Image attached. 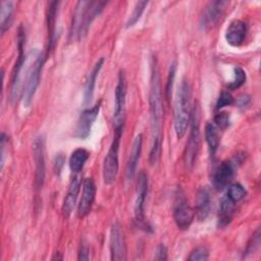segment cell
Listing matches in <instances>:
<instances>
[{"instance_id":"6da1fadb","label":"cell","mask_w":261,"mask_h":261,"mask_svg":"<svg viewBox=\"0 0 261 261\" xmlns=\"http://www.w3.org/2000/svg\"><path fill=\"white\" fill-rule=\"evenodd\" d=\"M149 111L151 126V149L149 155L150 163L156 164L160 157L163 126V104L161 94V83L157 59L152 58L150 90H149Z\"/></svg>"},{"instance_id":"7a4b0ae2","label":"cell","mask_w":261,"mask_h":261,"mask_svg":"<svg viewBox=\"0 0 261 261\" xmlns=\"http://www.w3.org/2000/svg\"><path fill=\"white\" fill-rule=\"evenodd\" d=\"M44 62V54L37 49L31 50L27 54L25 62L19 76V89L24 107H29L34 99L40 83Z\"/></svg>"},{"instance_id":"3957f363","label":"cell","mask_w":261,"mask_h":261,"mask_svg":"<svg viewBox=\"0 0 261 261\" xmlns=\"http://www.w3.org/2000/svg\"><path fill=\"white\" fill-rule=\"evenodd\" d=\"M106 2L103 1H79L73 12L69 40L79 41L83 39L91 27L93 20L102 12Z\"/></svg>"},{"instance_id":"277c9868","label":"cell","mask_w":261,"mask_h":261,"mask_svg":"<svg viewBox=\"0 0 261 261\" xmlns=\"http://www.w3.org/2000/svg\"><path fill=\"white\" fill-rule=\"evenodd\" d=\"M191 87L182 80L177 87L174 101V132L178 139L182 138L190 124L191 118Z\"/></svg>"},{"instance_id":"5b68a950","label":"cell","mask_w":261,"mask_h":261,"mask_svg":"<svg viewBox=\"0 0 261 261\" xmlns=\"http://www.w3.org/2000/svg\"><path fill=\"white\" fill-rule=\"evenodd\" d=\"M189 126L190 135L185 148L184 161L188 168H193L200 149V105L198 102H195L191 110Z\"/></svg>"},{"instance_id":"8992f818","label":"cell","mask_w":261,"mask_h":261,"mask_svg":"<svg viewBox=\"0 0 261 261\" xmlns=\"http://www.w3.org/2000/svg\"><path fill=\"white\" fill-rule=\"evenodd\" d=\"M123 129H114V137L103 161V179L105 185H112L118 173V150Z\"/></svg>"},{"instance_id":"52a82bcc","label":"cell","mask_w":261,"mask_h":261,"mask_svg":"<svg viewBox=\"0 0 261 261\" xmlns=\"http://www.w3.org/2000/svg\"><path fill=\"white\" fill-rule=\"evenodd\" d=\"M195 212L191 208L185 192L177 188L173 200V219L179 229H187L194 220Z\"/></svg>"},{"instance_id":"ba28073f","label":"cell","mask_w":261,"mask_h":261,"mask_svg":"<svg viewBox=\"0 0 261 261\" xmlns=\"http://www.w3.org/2000/svg\"><path fill=\"white\" fill-rule=\"evenodd\" d=\"M125 97H126V76L124 70H119L117 85L115 88V102L113 113L114 129H123L125 120Z\"/></svg>"},{"instance_id":"9c48e42d","label":"cell","mask_w":261,"mask_h":261,"mask_svg":"<svg viewBox=\"0 0 261 261\" xmlns=\"http://www.w3.org/2000/svg\"><path fill=\"white\" fill-rule=\"evenodd\" d=\"M33 154L35 161V189L42 190L45 181L46 163H45V139L39 136L33 143Z\"/></svg>"},{"instance_id":"30bf717a","label":"cell","mask_w":261,"mask_h":261,"mask_svg":"<svg viewBox=\"0 0 261 261\" xmlns=\"http://www.w3.org/2000/svg\"><path fill=\"white\" fill-rule=\"evenodd\" d=\"M148 176L144 171H141L138 176L137 182V197L135 202V217L137 222L145 230L150 229L148 223L145 219V202L148 194Z\"/></svg>"},{"instance_id":"8fae6325","label":"cell","mask_w":261,"mask_h":261,"mask_svg":"<svg viewBox=\"0 0 261 261\" xmlns=\"http://www.w3.org/2000/svg\"><path fill=\"white\" fill-rule=\"evenodd\" d=\"M110 259L113 261H123L126 259V244L121 225L114 222L110 228L109 238Z\"/></svg>"},{"instance_id":"7c38bea8","label":"cell","mask_w":261,"mask_h":261,"mask_svg":"<svg viewBox=\"0 0 261 261\" xmlns=\"http://www.w3.org/2000/svg\"><path fill=\"white\" fill-rule=\"evenodd\" d=\"M228 1L217 0L209 2L202 11L200 17V28L202 31H208L211 29L217 20L221 17V14L226 5H228Z\"/></svg>"},{"instance_id":"4fadbf2b","label":"cell","mask_w":261,"mask_h":261,"mask_svg":"<svg viewBox=\"0 0 261 261\" xmlns=\"http://www.w3.org/2000/svg\"><path fill=\"white\" fill-rule=\"evenodd\" d=\"M100 106H101V103L98 102L93 107L87 108L81 113L76 123V128H75V136L77 138L84 140L89 137L92 129V125L94 124V121L98 117Z\"/></svg>"},{"instance_id":"5bb4252c","label":"cell","mask_w":261,"mask_h":261,"mask_svg":"<svg viewBox=\"0 0 261 261\" xmlns=\"http://www.w3.org/2000/svg\"><path fill=\"white\" fill-rule=\"evenodd\" d=\"M82 187V197L77 206V216L80 218H84L90 213L96 196V185L92 177H86Z\"/></svg>"},{"instance_id":"9a60e30c","label":"cell","mask_w":261,"mask_h":261,"mask_svg":"<svg viewBox=\"0 0 261 261\" xmlns=\"http://www.w3.org/2000/svg\"><path fill=\"white\" fill-rule=\"evenodd\" d=\"M234 174V164L225 160L222 161L217 167L214 169L212 174V185L217 191H222L225 189L229 182L231 181Z\"/></svg>"},{"instance_id":"2e32d148","label":"cell","mask_w":261,"mask_h":261,"mask_svg":"<svg viewBox=\"0 0 261 261\" xmlns=\"http://www.w3.org/2000/svg\"><path fill=\"white\" fill-rule=\"evenodd\" d=\"M247 24L241 19L232 20L225 31V40L232 47H239L245 41Z\"/></svg>"},{"instance_id":"e0dca14e","label":"cell","mask_w":261,"mask_h":261,"mask_svg":"<svg viewBox=\"0 0 261 261\" xmlns=\"http://www.w3.org/2000/svg\"><path fill=\"white\" fill-rule=\"evenodd\" d=\"M81 186H82V182H81L80 176L74 175L69 182L67 193L65 195V198H64L63 204H62V214L66 218L70 216V214L73 210V207L76 203V199H77V196L80 193Z\"/></svg>"},{"instance_id":"ac0fdd59","label":"cell","mask_w":261,"mask_h":261,"mask_svg":"<svg viewBox=\"0 0 261 261\" xmlns=\"http://www.w3.org/2000/svg\"><path fill=\"white\" fill-rule=\"evenodd\" d=\"M142 145H143V136L142 134H139L136 136L134 142H133V146H132V150L126 162V169H125V175H126V179L127 180H132L136 174V170H137V166H138V162L142 153Z\"/></svg>"},{"instance_id":"d6986e66","label":"cell","mask_w":261,"mask_h":261,"mask_svg":"<svg viewBox=\"0 0 261 261\" xmlns=\"http://www.w3.org/2000/svg\"><path fill=\"white\" fill-rule=\"evenodd\" d=\"M211 208V198L210 193L208 189L201 188L197 192L196 196V204H195V214L198 220L203 221L205 220L209 213Z\"/></svg>"},{"instance_id":"ffe728a7","label":"cell","mask_w":261,"mask_h":261,"mask_svg":"<svg viewBox=\"0 0 261 261\" xmlns=\"http://www.w3.org/2000/svg\"><path fill=\"white\" fill-rule=\"evenodd\" d=\"M104 64V58L101 57L93 66L92 70L90 71L86 85H85V90H84V102L85 104H89L92 101L94 91H95V86H96V80L97 76Z\"/></svg>"},{"instance_id":"44dd1931","label":"cell","mask_w":261,"mask_h":261,"mask_svg":"<svg viewBox=\"0 0 261 261\" xmlns=\"http://www.w3.org/2000/svg\"><path fill=\"white\" fill-rule=\"evenodd\" d=\"M234 207L236 203L230 201L226 196L221 199L218 209V225L220 227H224L230 223L234 213Z\"/></svg>"},{"instance_id":"7402d4cb","label":"cell","mask_w":261,"mask_h":261,"mask_svg":"<svg viewBox=\"0 0 261 261\" xmlns=\"http://www.w3.org/2000/svg\"><path fill=\"white\" fill-rule=\"evenodd\" d=\"M59 2L52 1L48 5L47 9V23H48V42L49 49H52L55 40V23H56V15L58 12Z\"/></svg>"},{"instance_id":"603a6c76","label":"cell","mask_w":261,"mask_h":261,"mask_svg":"<svg viewBox=\"0 0 261 261\" xmlns=\"http://www.w3.org/2000/svg\"><path fill=\"white\" fill-rule=\"evenodd\" d=\"M89 152L84 148L75 149L69 157V168L73 173H79L89 159Z\"/></svg>"},{"instance_id":"cb8c5ba5","label":"cell","mask_w":261,"mask_h":261,"mask_svg":"<svg viewBox=\"0 0 261 261\" xmlns=\"http://www.w3.org/2000/svg\"><path fill=\"white\" fill-rule=\"evenodd\" d=\"M0 7V30L3 35L11 24L14 4L12 1H2Z\"/></svg>"},{"instance_id":"d4e9b609","label":"cell","mask_w":261,"mask_h":261,"mask_svg":"<svg viewBox=\"0 0 261 261\" xmlns=\"http://www.w3.org/2000/svg\"><path fill=\"white\" fill-rule=\"evenodd\" d=\"M205 139L208 144L211 155H214L219 147L220 135L219 128L214 123H208L205 127Z\"/></svg>"},{"instance_id":"484cf974","label":"cell","mask_w":261,"mask_h":261,"mask_svg":"<svg viewBox=\"0 0 261 261\" xmlns=\"http://www.w3.org/2000/svg\"><path fill=\"white\" fill-rule=\"evenodd\" d=\"M246 194L247 193H246L245 188L242 185H240L238 182H234V184H231L227 187V191H226L225 196L230 201H232L233 203H238L246 197Z\"/></svg>"},{"instance_id":"4316f807","label":"cell","mask_w":261,"mask_h":261,"mask_svg":"<svg viewBox=\"0 0 261 261\" xmlns=\"http://www.w3.org/2000/svg\"><path fill=\"white\" fill-rule=\"evenodd\" d=\"M148 1H139L136 3L135 7H134V10L133 12L130 13L127 21H126V28H130L133 25H135L138 20L141 18L146 6L148 5Z\"/></svg>"},{"instance_id":"83f0119b","label":"cell","mask_w":261,"mask_h":261,"mask_svg":"<svg viewBox=\"0 0 261 261\" xmlns=\"http://www.w3.org/2000/svg\"><path fill=\"white\" fill-rule=\"evenodd\" d=\"M246 82V72L244 69L240 66H237L233 68V80L228 85V89L236 90L240 87H242Z\"/></svg>"},{"instance_id":"f1b7e54d","label":"cell","mask_w":261,"mask_h":261,"mask_svg":"<svg viewBox=\"0 0 261 261\" xmlns=\"http://www.w3.org/2000/svg\"><path fill=\"white\" fill-rule=\"evenodd\" d=\"M209 258V252L206 247H197L194 249L190 256L188 257V260L190 261H206Z\"/></svg>"},{"instance_id":"f546056e","label":"cell","mask_w":261,"mask_h":261,"mask_svg":"<svg viewBox=\"0 0 261 261\" xmlns=\"http://www.w3.org/2000/svg\"><path fill=\"white\" fill-rule=\"evenodd\" d=\"M175 70H176V62L173 61L169 67L167 83H166V87H165V97L167 100H169V98H170V93H171V89H172V85H173V81H174V76H175Z\"/></svg>"},{"instance_id":"4dcf8cb0","label":"cell","mask_w":261,"mask_h":261,"mask_svg":"<svg viewBox=\"0 0 261 261\" xmlns=\"http://www.w3.org/2000/svg\"><path fill=\"white\" fill-rule=\"evenodd\" d=\"M233 103V97L231 96V94L227 91H223L216 102V109H221L225 106H229Z\"/></svg>"},{"instance_id":"1f68e13d","label":"cell","mask_w":261,"mask_h":261,"mask_svg":"<svg viewBox=\"0 0 261 261\" xmlns=\"http://www.w3.org/2000/svg\"><path fill=\"white\" fill-rule=\"evenodd\" d=\"M229 122V115L226 112H219L214 117V124L220 129H225L226 127H228Z\"/></svg>"},{"instance_id":"d6a6232c","label":"cell","mask_w":261,"mask_h":261,"mask_svg":"<svg viewBox=\"0 0 261 261\" xmlns=\"http://www.w3.org/2000/svg\"><path fill=\"white\" fill-rule=\"evenodd\" d=\"M167 258H168V256H167L166 246L164 244H159L156 248L154 259L158 260V261H165V260H167Z\"/></svg>"},{"instance_id":"836d02e7","label":"cell","mask_w":261,"mask_h":261,"mask_svg":"<svg viewBox=\"0 0 261 261\" xmlns=\"http://www.w3.org/2000/svg\"><path fill=\"white\" fill-rule=\"evenodd\" d=\"M89 253H90V250H89V247L88 245L83 241L81 246H80V250H79V257L77 259L79 260H89Z\"/></svg>"},{"instance_id":"e575fe53","label":"cell","mask_w":261,"mask_h":261,"mask_svg":"<svg viewBox=\"0 0 261 261\" xmlns=\"http://www.w3.org/2000/svg\"><path fill=\"white\" fill-rule=\"evenodd\" d=\"M7 137L4 133L1 134V139H0V142H1V169H3V166H4V158H5V144H6V140Z\"/></svg>"},{"instance_id":"d590c367","label":"cell","mask_w":261,"mask_h":261,"mask_svg":"<svg viewBox=\"0 0 261 261\" xmlns=\"http://www.w3.org/2000/svg\"><path fill=\"white\" fill-rule=\"evenodd\" d=\"M249 102H250V97H249L248 95H241V96L238 98V101H237V103H238V105H239L240 107H245V106H247V105L249 104Z\"/></svg>"},{"instance_id":"8d00e7d4","label":"cell","mask_w":261,"mask_h":261,"mask_svg":"<svg viewBox=\"0 0 261 261\" xmlns=\"http://www.w3.org/2000/svg\"><path fill=\"white\" fill-rule=\"evenodd\" d=\"M63 162H64V157L62 156V155H58L57 157H56V161H55V172L57 173H59L60 172V169H61V167H62V165H63Z\"/></svg>"}]
</instances>
